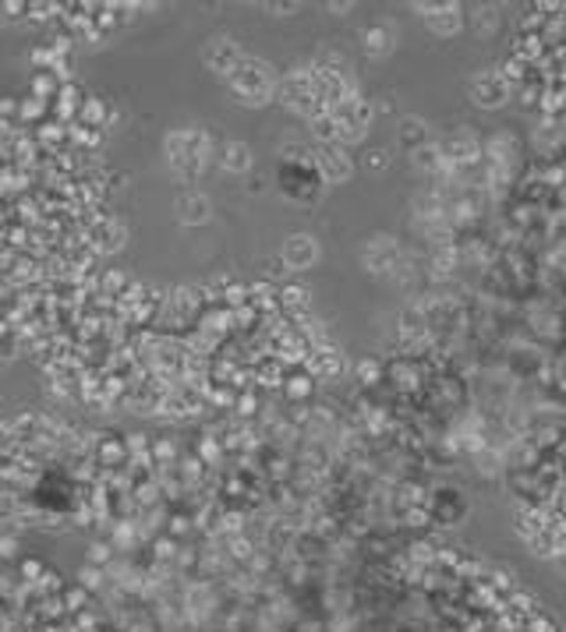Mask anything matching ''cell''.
Segmentation results:
<instances>
[{
  "label": "cell",
  "instance_id": "obj_1",
  "mask_svg": "<svg viewBox=\"0 0 566 632\" xmlns=\"http://www.w3.org/2000/svg\"><path fill=\"white\" fill-rule=\"evenodd\" d=\"M234 88L245 103H266L273 96V71L262 60H241L234 71Z\"/></svg>",
  "mask_w": 566,
  "mask_h": 632
},
{
  "label": "cell",
  "instance_id": "obj_2",
  "mask_svg": "<svg viewBox=\"0 0 566 632\" xmlns=\"http://www.w3.org/2000/svg\"><path fill=\"white\" fill-rule=\"evenodd\" d=\"M319 259V245H316V237H308V234H297L287 240V248H283V262H287L291 269H308L311 262Z\"/></svg>",
  "mask_w": 566,
  "mask_h": 632
},
{
  "label": "cell",
  "instance_id": "obj_3",
  "mask_svg": "<svg viewBox=\"0 0 566 632\" xmlns=\"http://www.w3.org/2000/svg\"><path fill=\"white\" fill-rule=\"evenodd\" d=\"M471 96L479 107H499V103L506 99V85H503V79H496V74H482V79L471 82Z\"/></svg>",
  "mask_w": 566,
  "mask_h": 632
},
{
  "label": "cell",
  "instance_id": "obj_4",
  "mask_svg": "<svg viewBox=\"0 0 566 632\" xmlns=\"http://www.w3.org/2000/svg\"><path fill=\"white\" fill-rule=\"evenodd\" d=\"M205 64L223 74V71H237L241 57H237V47L231 39H213L210 47H205Z\"/></svg>",
  "mask_w": 566,
  "mask_h": 632
},
{
  "label": "cell",
  "instance_id": "obj_5",
  "mask_svg": "<svg viewBox=\"0 0 566 632\" xmlns=\"http://www.w3.org/2000/svg\"><path fill=\"white\" fill-rule=\"evenodd\" d=\"M319 167H322L326 180H347V177H351V159L340 153L337 145H326V148H322Z\"/></svg>",
  "mask_w": 566,
  "mask_h": 632
},
{
  "label": "cell",
  "instance_id": "obj_6",
  "mask_svg": "<svg viewBox=\"0 0 566 632\" xmlns=\"http://www.w3.org/2000/svg\"><path fill=\"white\" fill-rule=\"evenodd\" d=\"M220 163H223V170L245 174L251 167V148L245 142H227L220 148Z\"/></svg>",
  "mask_w": 566,
  "mask_h": 632
},
{
  "label": "cell",
  "instance_id": "obj_7",
  "mask_svg": "<svg viewBox=\"0 0 566 632\" xmlns=\"http://www.w3.org/2000/svg\"><path fill=\"white\" fill-rule=\"evenodd\" d=\"M177 213H181V223H205L210 219V202L202 194H181L177 199Z\"/></svg>",
  "mask_w": 566,
  "mask_h": 632
},
{
  "label": "cell",
  "instance_id": "obj_8",
  "mask_svg": "<svg viewBox=\"0 0 566 632\" xmlns=\"http://www.w3.org/2000/svg\"><path fill=\"white\" fill-rule=\"evenodd\" d=\"M365 50L368 53H386L390 50V36H386L382 28H372V33H365Z\"/></svg>",
  "mask_w": 566,
  "mask_h": 632
}]
</instances>
